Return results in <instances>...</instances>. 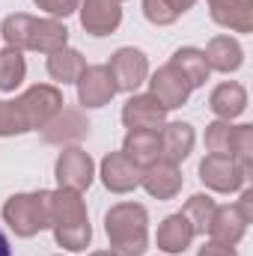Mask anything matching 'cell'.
<instances>
[{"instance_id":"cell-1","label":"cell","mask_w":253,"mask_h":256,"mask_svg":"<svg viewBox=\"0 0 253 256\" xmlns=\"http://www.w3.org/2000/svg\"><path fill=\"white\" fill-rule=\"evenodd\" d=\"M48 206H51V226L57 236V244H63L66 250H86L90 244V218L84 208V200L78 191H54L48 194Z\"/></svg>"},{"instance_id":"cell-2","label":"cell","mask_w":253,"mask_h":256,"mask_svg":"<svg viewBox=\"0 0 253 256\" xmlns=\"http://www.w3.org/2000/svg\"><path fill=\"white\" fill-rule=\"evenodd\" d=\"M3 39L18 51V48H30V51H45L54 54L66 48L68 42V30L57 21H39L30 15H9L3 21Z\"/></svg>"},{"instance_id":"cell-3","label":"cell","mask_w":253,"mask_h":256,"mask_svg":"<svg viewBox=\"0 0 253 256\" xmlns=\"http://www.w3.org/2000/svg\"><path fill=\"white\" fill-rule=\"evenodd\" d=\"M108 236L116 256H143L146 250V208L122 202L108 212Z\"/></svg>"},{"instance_id":"cell-4","label":"cell","mask_w":253,"mask_h":256,"mask_svg":"<svg viewBox=\"0 0 253 256\" xmlns=\"http://www.w3.org/2000/svg\"><path fill=\"white\" fill-rule=\"evenodd\" d=\"M6 224L15 230V236L30 238L39 230L51 226V206H48V191L39 194H18L3 206Z\"/></svg>"},{"instance_id":"cell-5","label":"cell","mask_w":253,"mask_h":256,"mask_svg":"<svg viewBox=\"0 0 253 256\" xmlns=\"http://www.w3.org/2000/svg\"><path fill=\"white\" fill-rule=\"evenodd\" d=\"M250 126H226V122H214L206 131V146L212 149V155H226L236 158L238 164L250 167Z\"/></svg>"},{"instance_id":"cell-6","label":"cell","mask_w":253,"mask_h":256,"mask_svg":"<svg viewBox=\"0 0 253 256\" xmlns=\"http://www.w3.org/2000/svg\"><path fill=\"white\" fill-rule=\"evenodd\" d=\"M15 104H18V110H21V116H24L27 131H33V128L48 126V122L57 116V110L63 108V96H60L54 86H33V90H27Z\"/></svg>"},{"instance_id":"cell-7","label":"cell","mask_w":253,"mask_h":256,"mask_svg":"<svg viewBox=\"0 0 253 256\" xmlns=\"http://www.w3.org/2000/svg\"><path fill=\"white\" fill-rule=\"evenodd\" d=\"M146 72H149V63H146V54L137 51V48H120L110 63H108V74L116 86V92H134L143 80H146Z\"/></svg>"},{"instance_id":"cell-8","label":"cell","mask_w":253,"mask_h":256,"mask_svg":"<svg viewBox=\"0 0 253 256\" xmlns=\"http://www.w3.org/2000/svg\"><path fill=\"white\" fill-rule=\"evenodd\" d=\"M248 173H250V167H244V164H238L236 158H226V155H208L200 164V179L214 191L242 188L248 182Z\"/></svg>"},{"instance_id":"cell-9","label":"cell","mask_w":253,"mask_h":256,"mask_svg":"<svg viewBox=\"0 0 253 256\" xmlns=\"http://www.w3.org/2000/svg\"><path fill=\"white\" fill-rule=\"evenodd\" d=\"M116 96V86L108 74V66H86L78 78V98L84 108H104Z\"/></svg>"},{"instance_id":"cell-10","label":"cell","mask_w":253,"mask_h":256,"mask_svg":"<svg viewBox=\"0 0 253 256\" xmlns=\"http://www.w3.org/2000/svg\"><path fill=\"white\" fill-rule=\"evenodd\" d=\"M190 90H194V86L179 74V68L173 63H167L164 68H158L155 78H152V96H155L167 110H170V108H182V104L188 102Z\"/></svg>"},{"instance_id":"cell-11","label":"cell","mask_w":253,"mask_h":256,"mask_svg":"<svg viewBox=\"0 0 253 256\" xmlns=\"http://www.w3.org/2000/svg\"><path fill=\"white\" fill-rule=\"evenodd\" d=\"M167 108L155 98V96H134L122 108V122L131 131H158V126L164 122Z\"/></svg>"},{"instance_id":"cell-12","label":"cell","mask_w":253,"mask_h":256,"mask_svg":"<svg viewBox=\"0 0 253 256\" xmlns=\"http://www.w3.org/2000/svg\"><path fill=\"white\" fill-rule=\"evenodd\" d=\"M57 182L68 191H84L92 182V158L80 149H66L57 161Z\"/></svg>"},{"instance_id":"cell-13","label":"cell","mask_w":253,"mask_h":256,"mask_svg":"<svg viewBox=\"0 0 253 256\" xmlns=\"http://www.w3.org/2000/svg\"><path fill=\"white\" fill-rule=\"evenodd\" d=\"M122 21V9L116 0H86L80 9V24L86 33L92 36H108L120 27Z\"/></svg>"},{"instance_id":"cell-14","label":"cell","mask_w":253,"mask_h":256,"mask_svg":"<svg viewBox=\"0 0 253 256\" xmlns=\"http://www.w3.org/2000/svg\"><path fill=\"white\" fill-rule=\"evenodd\" d=\"M102 179H104V185H108L110 191L126 194V191H131V188L140 185L143 173H140V167L128 158L126 152H110V155L104 158V164H102Z\"/></svg>"},{"instance_id":"cell-15","label":"cell","mask_w":253,"mask_h":256,"mask_svg":"<svg viewBox=\"0 0 253 256\" xmlns=\"http://www.w3.org/2000/svg\"><path fill=\"white\" fill-rule=\"evenodd\" d=\"M140 185L152 194V196H158V200H170V196H176V191L182 188V176H179L176 164L155 161L152 167H146Z\"/></svg>"},{"instance_id":"cell-16","label":"cell","mask_w":253,"mask_h":256,"mask_svg":"<svg viewBox=\"0 0 253 256\" xmlns=\"http://www.w3.org/2000/svg\"><path fill=\"white\" fill-rule=\"evenodd\" d=\"M161 137V155L167 164H179L185 161L194 149V128L188 122H173V126H164L158 131Z\"/></svg>"},{"instance_id":"cell-17","label":"cell","mask_w":253,"mask_h":256,"mask_svg":"<svg viewBox=\"0 0 253 256\" xmlns=\"http://www.w3.org/2000/svg\"><path fill=\"white\" fill-rule=\"evenodd\" d=\"M194 236H196V232H194V226L188 224V218H185L182 212H179V214H170V218L161 224V230H158V248H161L164 254H185Z\"/></svg>"},{"instance_id":"cell-18","label":"cell","mask_w":253,"mask_h":256,"mask_svg":"<svg viewBox=\"0 0 253 256\" xmlns=\"http://www.w3.org/2000/svg\"><path fill=\"white\" fill-rule=\"evenodd\" d=\"M244 230H248V220L242 218V212L238 208H232V206H224V208H214V218H212V224H208V232H212V238L214 242H220V244H236L242 236H244Z\"/></svg>"},{"instance_id":"cell-19","label":"cell","mask_w":253,"mask_h":256,"mask_svg":"<svg viewBox=\"0 0 253 256\" xmlns=\"http://www.w3.org/2000/svg\"><path fill=\"white\" fill-rule=\"evenodd\" d=\"M208 108H212V114L220 116V120H236V116L244 114V108H248V92H244L242 84H220V86L212 92Z\"/></svg>"},{"instance_id":"cell-20","label":"cell","mask_w":253,"mask_h":256,"mask_svg":"<svg viewBox=\"0 0 253 256\" xmlns=\"http://www.w3.org/2000/svg\"><path fill=\"white\" fill-rule=\"evenodd\" d=\"M122 152L137 167H152L161 158V137H158V131H131L126 137Z\"/></svg>"},{"instance_id":"cell-21","label":"cell","mask_w":253,"mask_h":256,"mask_svg":"<svg viewBox=\"0 0 253 256\" xmlns=\"http://www.w3.org/2000/svg\"><path fill=\"white\" fill-rule=\"evenodd\" d=\"M250 0H214L212 3V18L220 27H232L238 33H248L253 24L250 18Z\"/></svg>"},{"instance_id":"cell-22","label":"cell","mask_w":253,"mask_h":256,"mask_svg":"<svg viewBox=\"0 0 253 256\" xmlns=\"http://www.w3.org/2000/svg\"><path fill=\"white\" fill-rule=\"evenodd\" d=\"M206 63H208V68H218V72H236L238 66L244 63V51H242V45L236 39L218 36V39L208 42Z\"/></svg>"},{"instance_id":"cell-23","label":"cell","mask_w":253,"mask_h":256,"mask_svg":"<svg viewBox=\"0 0 253 256\" xmlns=\"http://www.w3.org/2000/svg\"><path fill=\"white\" fill-rule=\"evenodd\" d=\"M84 68H86L84 57L78 51H72V48H60V51H54L48 57V74L54 80H60V84H78Z\"/></svg>"},{"instance_id":"cell-24","label":"cell","mask_w":253,"mask_h":256,"mask_svg":"<svg viewBox=\"0 0 253 256\" xmlns=\"http://www.w3.org/2000/svg\"><path fill=\"white\" fill-rule=\"evenodd\" d=\"M170 63L179 68V74L188 80L190 86H200V84H206V78H208V63H206V54L202 51H196V48H179L176 54H173V60Z\"/></svg>"},{"instance_id":"cell-25","label":"cell","mask_w":253,"mask_h":256,"mask_svg":"<svg viewBox=\"0 0 253 256\" xmlns=\"http://www.w3.org/2000/svg\"><path fill=\"white\" fill-rule=\"evenodd\" d=\"M86 131H90V122L78 110H63V116H57L51 128L45 131V140L48 143H72V140H80Z\"/></svg>"},{"instance_id":"cell-26","label":"cell","mask_w":253,"mask_h":256,"mask_svg":"<svg viewBox=\"0 0 253 256\" xmlns=\"http://www.w3.org/2000/svg\"><path fill=\"white\" fill-rule=\"evenodd\" d=\"M190 6L194 0H143V12L152 24H173Z\"/></svg>"},{"instance_id":"cell-27","label":"cell","mask_w":253,"mask_h":256,"mask_svg":"<svg viewBox=\"0 0 253 256\" xmlns=\"http://www.w3.org/2000/svg\"><path fill=\"white\" fill-rule=\"evenodd\" d=\"M214 200L212 196H206V194H196V196H190L188 206H185V218H188V224L194 226V232H208V224H212V218H214Z\"/></svg>"},{"instance_id":"cell-28","label":"cell","mask_w":253,"mask_h":256,"mask_svg":"<svg viewBox=\"0 0 253 256\" xmlns=\"http://www.w3.org/2000/svg\"><path fill=\"white\" fill-rule=\"evenodd\" d=\"M24 72H27L24 57H21L15 48L0 51V90H3V92H12V90L24 80Z\"/></svg>"},{"instance_id":"cell-29","label":"cell","mask_w":253,"mask_h":256,"mask_svg":"<svg viewBox=\"0 0 253 256\" xmlns=\"http://www.w3.org/2000/svg\"><path fill=\"white\" fill-rule=\"evenodd\" d=\"M45 12H51V15H68V12H74L78 9V0H36Z\"/></svg>"},{"instance_id":"cell-30","label":"cell","mask_w":253,"mask_h":256,"mask_svg":"<svg viewBox=\"0 0 253 256\" xmlns=\"http://www.w3.org/2000/svg\"><path fill=\"white\" fill-rule=\"evenodd\" d=\"M200 256H236V250L230 244H220V242H208L200 248Z\"/></svg>"},{"instance_id":"cell-31","label":"cell","mask_w":253,"mask_h":256,"mask_svg":"<svg viewBox=\"0 0 253 256\" xmlns=\"http://www.w3.org/2000/svg\"><path fill=\"white\" fill-rule=\"evenodd\" d=\"M0 256H12V248H9V238L0 232Z\"/></svg>"},{"instance_id":"cell-32","label":"cell","mask_w":253,"mask_h":256,"mask_svg":"<svg viewBox=\"0 0 253 256\" xmlns=\"http://www.w3.org/2000/svg\"><path fill=\"white\" fill-rule=\"evenodd\" d=\"M92 256H116V254H92Z\"/></svg>"},{"instance_id":"cell-33","label":"cell","mask_w":253,"mask_h":256,"mask_svg":"<svg viewBox=\"0 0 253 256\" xmlns=\"http://www.w3.org/2000/svg\"><path fill=\"white\" fill-rule=\"evenodd\" d=\"M212 3H214V0H212Z\"/></svg>"}]
</instances>
